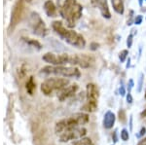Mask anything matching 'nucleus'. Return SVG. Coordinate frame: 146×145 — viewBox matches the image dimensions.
Instances as JSON below:
<instances>
[{
    "mask_svg": "<svg viewBox=\"0 0 146 145\" xmlns=\"http://www.w3.org/2000/svg\"><path fill=\"white\" fill-rule=\"evenodd\" d=\"M127 101H128V103H131L133 102V97H131V93H129L128 95H127Z\"/></svg>",
    "mask_w": 146,
    "mask_h": 145,
    "instance_id": "nucleus-27",
    "label": "nucleus"
},
{
    "mask_svg": "<svg viewBox=\"0 0 146 145\" xmlns=\"http://www.w3.org/2000/svg\"><path fill=\"white\" fill-rule=\"evenodd\" d=\"M69 84V81L64 78H49L45 80L41 85V91L45 95H52L55 91H60L64 89Z\"/></svg>",
    "mask_w": 146,
    "mask_h": 145,
    "instance_id": "nucleus-5",
    "label": "nucleus"
},
{
    "mask_svg": "<svg viewBox=\"0 0 146 145\" xmlns=\"http://www.w3.org/2000/svg\"><path fill=\"white\" fill-rule=\"evenodd\" d=\"M140 116L142 117V118H144V117H146V109H144L142 112L140 113Z\"/></svg>",
    "mask_w": 146,
    "mask_h": 145,
    "instance_id": "nucleus-34",
    "label": "nucleus"
},
{
    "mask_svg": "<svg viewBox=\"0 0 146 145\" xmlns=\"http://www.w3.org/2000/svg\"><path fill=\"white\" fill-rule=\"evenodd\" d=\"M42 60L53 65H62L66 64H71V56L67 55V54L55 55L52 53H47L42 57Z\"/></svg>",
    "mask_w": 146,
    "mask_h": 145,
    "instance_id": "nucleus-9",
    "label": "nucleus"
},
{
    "mask_svg": "<svg viewBox=\"0 0 146 145\" xmlns=\"http://www.w3.org/2000/svg\"><path fill=\"white\" fill-rule=\"evenodd\" d=\"M44 10L48 17H56V7L52 0H47L44 3Z\"/></svg>",
    "mask_w": 146,
    "mask_h": 145,
    "instance_id": "nucleus-14",
    "label": "nucleus"
},
{
    "mask_svg": "<svg viewBox=\"0 0 146 145\" xmlns=\"http://www.w3.org/2000/svg\"><path fill=\"white\" fill-rule=\"evenodd\" d=\"M115 119H116V117H115L114 113L111 111H107L104 115V118H103V127L107 130L112 128L115 123Z\"/></svg>",
    "mask_w": 146,
    "mask_h": 145,
    "instance_id": "nucleus-15",
    "label": "nucleus"
},
{
    "mask_svg": "<svg viewBox=\"0 0 146 145\" xmlns=\"http://www.w3.org/2000/svg\"><path fill=\"white\" fill-rule=\"evenodd\" d=\"M77 90H78V85H76V84L70 85V86H68V87H65L58 93V99H60V101H63V100H65L66 99H68V97H72V95L77 92Z\"/></svg>",
    "mask_w": 146,
    "mask_h": 145,
    "instance_id": "nucleus-13",
    "label": "nucleus"
},
{
    "mask_svg": "<svg viewBox=\"0 0 146 145\" xmlns=\"http://www.w3.org/2000/svg\"><path fill=\"white\" fill-rule=\"evenodd\" d=\"M70 145H92V140L91 138L82 137V138H80V139L75 140V141Z\"/></svg>",
    "mask_w": 146,
    "mask_h": 145,
    "instance_id": "nucleus-18",
    "label": "nucleus"
},
{
    "mask_svg": "<svg viewBox=\"0 0 146 145\" xmlns=\"http://www.w3.org/2000/svg\"><path fill=\"white\" fill-rule=\"evenodd\" d=\"M87 134V130L83 127H76L64 130L60 135V140L62 142H67L69 140H77L84 137Z\"/></svg>",
    "mask_w": 146,
    "mask_h": 145,
    "instance_id": "nucleus-7",
    "label": "nucleus"
},
{
    "mask_svg": "<svg viewBox=\"0 0 146 145\" xmlns=\"http://www.w3.org/2000/svg\"><path fill=\"white\" fill-rule=\"evenodd\" d=\"M41 73L47 74H54V75L63 76V77H74L78 78L81 75L78 68L76 67H65L62 65H53V66H45L41 69Z\"/></svg>",
    "mask_w": 146,
    "mask_h": 145,
    "instance_id": "nucleus-4",
    "label": "nucleus"
},
{
    "mask_svg": "<svg viewBox=\"0 0 146 145\" xmlns=\"http://www.w3.org/2000/svg\"><path fill=\"white\" fill-rule=\"evenodd\" d=\"M25 42H27L28 45H30L31 47H34V48L38 49V50L41 49V44H40L38 41L33 40V39H27V40H25Z\"/></svg>",
    "mask_w": 146,
    "mask_h": 145,
    "instance_id": "nucleus-19",
    "label": "nucleus"
},
{
    "mask_svg": "<svg viewBox=\"0 0 146 145\" xmlns=\"http://www.w3.org/2000/svg\"><path fill=\"white\" fill-rule=\"evenodd\" d=\"M145 132H146V128H145L144 127L141 128H140V130H139V132H138V134H136V137L140 138V137H142L143 135L145 134Z\"/></svg>",
    "mask_w": 146,
    "mask_h": 145,
    "instance_id": "nucleus-25",
    "label": "nucleus"
},
{
    "mask_svg": "<svg viewBox=\"0 0 146 145\" xmlns=\"http://www.w3.org/2000/svg\"><path fill=\"white\" fill-rule=\"evenodd\" d=\"M129 128H131V130H133V116H131L129 118Z\"/></svg>",
    "mask_w": 146,
    "mask_h": 145,
    "instance_id": "nucleus-32",
    "label": "nucleus"
},
{
    "mask_svg": "<svg viewBox=\"0 0 146 145\" xmlns=\"http://www.w3.org/2000/svg\"><path fill=\"white\" fill-rule=\"evenodd\" d=\"M119 92H120V95H121L122 97H124V95H125V93H126V91H125V88H124V86H121V87H120V90H119Z\"/></svg>",
    "mask_w": 146,
    "mask_h": 145,
    "instance_id": "nucleus-28",
    "label": "nucleus"
},
{
    "mask_svg": "<svg viewBox=\"0 0 146 145\" xmlns=\"http://www.w3.org/2000/svg\"><path fill=\"white\" fill-rule=\"evenodd\" d=\"M25 1H27V2H30L31 0H25Z\"/></svg>",
    "mask_w": 146,
    "mask_h": 145,
    "instance_id": "nucleus-36",
    "label": "nucleus"
},
{
    "mask_svg": "<svg viewBox=\"0 0 146 145\" xmlns=\"http://www.w3.org/2000/svg\"><path fill=\"white\" fill-rule=\"evenodd\" d=\"M71 64L79 65L80 67L87 68L91 65V58L86 55H72Z\"/></svg>",
    "mask_w": 146,
    "mask_h": 145,
    "instance_id": "nucleus-11",
    "label": "nucleus"
},
{
    "mask_svg": "<svg viewBox=\"0 0 146 145\" xmlns=\"http://www.w3.org/2000/svg\"><path fill=\"white\" fill-rule=\"evenodd\" d=\"M112 137H113V140H114V142L118 141V140H117V130H115V132H114V134H113Z\"/></svg>",
    "mask_w": 146,
    "mask_h": 145,
    "instance_id": "nucleus-30",
    "label": "nucleus"
},
{
    "mask_svg": "<svg viewBox=\"0 0 146 145\" xmlns=\"http://www.w3.org/2000/svg\"><path fill=\"white\" fill-rule=\"evenodd\" d=\"M89 122V115L87 113H76L65 118L63 120L58 121L56 124L55 130L56 134H62L64 130L72 128L82 127Z\"/></svg>",
    "mask_w": 146,
    "mask_h": 145,
    "instance_id": "nucleus-3",
    "label": "nucleus"
},
{
    "mask_svg": "<svg viewBox=\"0 0 146 145\" xmlns=\"http://www.w3.org/2000/svg\"><path fill=\"white\" fill-rule=\"evenodd\" d=\"M111 3L113 6V9L119 15H123L125 11V6L123 0H111Z\"/></svg>",
    "mask_w": 146,
    "mask_h": 145,
    "instance_id": "nucleus-16",
    "label": "nucleus"
},
{
    "mask_svg": "<svg viewBox=\"0 0 146 145\" xmlns=\"http://www.w3.org/2000/svg\"><path fill=\"white\" fill-rule=\"evenodd\" d=\"M35 88H36V86H35V83L33 81V77H30L29 80L27 81V93H29V95H32L35 90Z\"/></svg>",
    "mask_w": 146,
    "mask_h": 145,
    "instance_id": "nucleus-17",
    "label": "nucleus"
},
{
    "mask_svg": "<svg viewBox=\"0 0 146 145\" xmlns=\"http://www.w3.org/2000/svg\"><path fill=\"white\" fill-rule=\"evenodd\" d=\"M143 79H144V75H143V73H141L140 76H139V80H138V88H137V92L138 93H140L141 90H142Z\"/></svg>",
    "mask_w": 146,
    "mask_h": 145,
    "instance_id": "nucleus-22",
    "label": "nucleus"
},
{
    "mask_svg": "<svg viewBox=\"0 0 146 145\" xmlns=\"http://www.w3.org/2000/svg\"><path fill=\"white\" fill-rule=\"evenodd\" d=\"M119 118H120V121H121L122 123H125L126 122V116H125V112L124 110H120L119 111Z\"/></svg>",
    "mask_w": 146,
    "mask_h": 145,
    "instance_id": "nucleus-23",
    "label": "nucleus"
},
{
    "mask_svg": "<svg viewBox=\"0 0 146 145\" xmlns=\"http://www.w3.org/2000/svg\"><path fill=\"white\" fill-rule=\"evenodd\" d=\"M52 27L54 31L69 45L80 49H83L86 46V40L84 39V37L73 30L67 29L66 27L63 26L62 22H58V21L54 22L52 23Z\"/></svg>",
    "mask_w": 146,
    "mask_h": 145,
    "instance_id": "nucleus-2",
    "label": "nucleus"
},
{
    "mask_svg": "<svg viewBox=\"0 0 146 145\" xmlns=\"http://www.w3.org/2000/svg\"><path fill=\"white\" fill-rule=\"evenodd\" d=\"M58 12L63 20L66 22L67 26L72 28L76 22L81 18L83 7L77 2V0H56Z\"/></svg>",
    "mask_w": 146,
    "mask_h": 145,
    "instance_id": "nucleus-1",
    "label": "nucleus"
},
{
    "mask_svg": "<svg viewBox=\"0 0 146 145\" xmlns=\"http://www.w3.org/2000/svg\"><path fill=\"white\" fill-rule=\"evenodd\" d=\"M142 16H140V15H138V16H136L135 19V24L136 25H138V24H140L141 22H142Z\"/></svg>",
    "mask_w": 146,
    "mask_h": 145,
    "instance_id": "nucleus-26",
    "label": "nucleus"
},
{
    "mask_svg": "<svg viewBox=\"0 0 146 145\" xmlns=\"http://www.w3.org/2000/svg\"><path fill=\"white\" fill-rule=\"evenodd\" d=\"M129 138V132L126 130V128H124V130H122L121 132V139L124 140V141H128Z\"/></svg>",
    "mask_w": 146,
    "mask_h": 145,
    "instance_id": "nucleus-21",
    "label": "nucleus"
},
{
    "mask_svg": "<svg viewBox=\"0 0 146 145\" xmlns=\"http://www.w3.org/2000/svg\"><path fill=\"white\" fill-rule=\"evenodd\" d=\"M131 45H133V34H129L128 36V39H127V46L131 48Z\"/></svg>",
    "mask_w": 146,
    "mask_h": 145,
    "instance_id": "nucleus-24",
    "label": "nucleus"
},
{
    "mask_svg": "<svg viewBox=\"0 0 146 145\" xmlns=\"http://www.w3.org/2000/svg\"><path fill=\"white\" fill-rule=\"evenodd\" d=\"M145 97H146V93H145Z\"/></svg>",
    "mask_w": 146,
    "mask_h": 145,
    "instance_id": "nucleus-37",
    "label": "nucleus"
},
{
    "mask_svg": "<svg viewBox=\"0 0 146 145\" xmlns=\"http://www.w3.org/2000/svg\"><path fill=\"white\" fill-rule=\"evenodd\" d=\"M98 44H96V43H93V44H92V50H96V48H98Z\"/></svg>",
    "mask_w": 146,
    "mask_h": 145,
    "instance_id": "nucleus-33",
    "label": "nucleus"
},
{
    "mask_svg": "<svg viewBox=\"0 0 146 145\" xmlns=\"http://www.w3.org/2000/svg\"><path fill=\"white\" fill-rule=\"evenodd\" d=\"M91 3L95 8L98 9L100 11V14L103 18L105 19L111 18V14H110L109 11L107 0H91Z\"/></svg>",
    "mask_w": 146,
    "mask_h": 145,
    "instance_id": "nucleus-10",
    "label": "nucleus"
},
{
    "mask_svg": "<svg viewBox=\"0 0 146 145\" xmlns=\"http://www.w3.org/2000/svg\"><path fill=\"white\" fill-rule=\"evenodd\" d=\"M133 87V81L131 79V80H129V93H131V90Z\"/></svg>",
    "mask_w": 146,
    "mask_h": 145,
    "instance_id": "nucleus-29",
    "label": "nucleus"
},
{
    "mask_svg": "<svg viewBox=\"0 0 146 145\" xmlns=\"http://www.w3.org/2000/svg\"><path fill=\"white\" fill-rule=\"evenodd\" d=\"M100 97L98 87L93 83H90L87 85V101L98 103V99Z\"/></svg>",
    "mask_w": 146,
    "mask_h": 145,
    "instance_id": "nucleus-12",
    "label": "nucleus"
},
{
    "mask_svg": "<svg viewBox=\"0 0 146 145\" xmlns=\"http://www.w3.org/2000/svg\"><path fill=\"white\" fill-rule=\"evenodd\" d=\"M137 145H146V137H145V138H143V139H141L140 141L138 142Z\"/></svg>",
    "mask_w": 146,
    "mask_h": 145,
    "instance_id": "nucleus-31",
    "label": "nucleus"
},
{
    "mask_svg": "<svg viewBox=\"0 0 146 145\" xmlns=\"http://www.w3.org/2000/svg\"><path fill=\"white\" fill-rule=\"evenodd\" d=\"M29 24L33 33L37 35V36L44 37L48 33V29H47L45 23H44V21L39 16V14L36 13V12H32L30 14Z\"/></svg>",
    "mask_w": 146,
    "mask_h": 145,
    "instance_id": "nucleus-6",
    "label": "nucleus"
},
{
    "mask_svg": "<svg viewBox=\"0 0 146 145\" xmlns=\"http://www.w3.org/2000/svg\"><path fill=\"white\" fill-rule=\"evenodd\" d=\"M23 1L25 0H17V2L14 5V8L11 13V19H10V24H9V32L13 31L15 27L18 25V23L21 22L23 12Z\"/></svg>",
    "mask_w": 146,
    "mask_h": 145,
    "instance_id": "nucleus-8",
    "label": "nucleus"
},
{
    "mask_svg": "<svg viewBox=\"0 0 146 145\" xmlns=\"http://www.w3.org/2000/svg\"><path fill=\"white\" fill-rule=\"evenodd\" d=\"M129 62H131V60H129V58L128 64H127V68H129Z\"/></svg>",
    "mask_w": 146,
    "mask_h": 145,
    "instance_id": "nucleus-35",
    "label": "nucleus"
},
{
    "mask_svg": "<svg viewBox=\"0 0 146 145\" xmlns=\"http://www.w3.org/2000/svg\"><path fill=\"white\" fill-rule=\"evenodd\" d=\"M128 55H129V51L128 50H123L121 53L119 54V58H120V60H121V62H124L125 60H126Z\"/></svg>",
    "mask_w": 146,
    "mask_h": 145,
    "instance_id": "nucleus-20",
    "label": "nucleus"
}]
</instances>
